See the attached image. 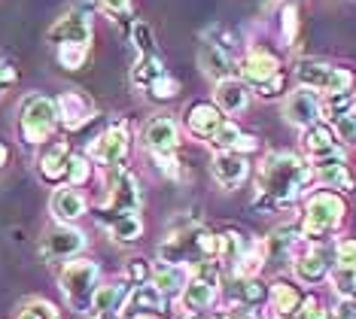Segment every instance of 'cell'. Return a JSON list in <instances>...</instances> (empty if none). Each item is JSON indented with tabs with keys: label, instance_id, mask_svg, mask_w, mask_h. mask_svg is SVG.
Returning a JSON list of instances; mask_svg holds the SVG:
<instances>
[{
	"label": "cell",
	"instance_id": "obj_14",
	"mask_svg": "<svg viewBox=\"0 0 356 319\" xmlns=\"http://www.w3.org/2000/svg\"><path fill=\"white\" fill-rule=\"evenodd\" d=\"M165 313V295L152 283L134 286V292H128L125 298V316L140 319V316H161Z\"/></svg>",
	"mask_w": 356,
	"mask_h": 319
},
{
	"label": "cell",
	"instance_id": "obj_47",
	"mask_svg": "<svg viewBox=\"0 0 356 319\" xmlns=\"http://www.w3.org/2000/svg\"><path fill=\"white\" fill-rule=\"evenodd\" d=\"M335 319H356V304H350V301L341 304V307L335 310Z\"/></svg>",
	"mask_w": 356,
	"mask_h": 319
},
{
	"label": "cell",
	"instance_id": "obj_41",
	"mask_svg": "<svg viewBox=\"0 0 356 319\" xmlns=\"http://www.w3.org/2000/svg\"><path fill=\"white\" fill-rule=\"evenodd\" d=\"M95 3L101 6V10H107L110 15H116V19H128L131 15V0H95Z\"/></svg>",
	"mask_w": 356,
	"mask_h": 319
},
{
	"label": "cell",
	"instance_id": "obj_48",
	"mask_svg": "<svg viewBox=\"0 0 356 319\" xmlns=\"http://www.w3.org/2000/svg\"><path fill=\"white\" fill-rule=\"evenodd\" d=\"M6 165H10V149H6V143L0 140V170H3Z\"/></svg>",
	"mask_w": 356,
	"mask_h": 319
},
{
	"label": "cell",
	"instance_id": "obj_45",
	"mask_svg": "<svg viewBox=\"0 0 356 319\" xmlns=\"http://www.w3.org/2000/svg\"><path fill=\"white\" fill-rule=\"evenodd\" d=\"M280 88H283V76H274L271 83L259 85V95H262V97H274V95H280Z\"/></svg>",
	"mask_w": 356,
	"mask_h": 319
},
{
	"label": "cell",
	"instance_id": "obj_42",
	"mask_svg": "<svg viewBox=\"0 0 356 319\" xmlns=\"http://www.w3.org/2000/svg\"><path fill=\"white\" fill-rule=\"evenodd\" d=\"M296 319H326V310L320 307L317 298H307V301H302V307H298Z\"/></svg>",
	"mask_w": 356,
	"mask_h": 319
},
{
	"label": "cell",
	"instance_id": "obj_17",
	"mask_svg": "<svg viewBox=\"0 0 356 319\" xmlns=\"http://www.w3.org/2000/svg\"><path fill=\"white\" fill-rule=\"evenodd\" d=\"M198 64L210 79H216V83H222V79H229L234 73V64L229 58V52H225L220 43H210V40H204L201 49H198Z\"/></svg>",
	"mask_w": 356,
	"mask_h": 319
},
{
	"label": "cell",
	"instance_id": "obj_23",
	"mask_svg": "<svg viewBox=\"0 0 356 319\" xmlns=\"http://www.w3.org/2000/svg\"><path fill=\"white\" fill-rule=\"evenodd\" d=\"M52 213L61 219V222H76L79 216L86 213V198L83 192L74 189V186H67V189H58L52 195Z\"/></svg>",
	"mask_w": 356,
	"mask_h": 319
},
{
	"label": "cell",
	"instance_id": "obj_40",
	"mask_svg": "<svg viewBox=\"0 0 356 319\" xmlns=\"http://www.w3.org/2000/svg\"><path fill=\"white\" fill-rule=\"evenodd\" d=\"M338 268H344V271H356V240L338 243Z\"/></svg>",
	"mask_w": 356,
	"mask_h": 319
},
{
	"label": "cell",
	"instance_id": "obj_9",
	"mask_svg": "<svg viewBox=\"0 0 356 319\" xmlns=\"http://www.w3.org/2000/svg\"><path fill=\"white\" fill-rule=\"evenodd\" d=\"M46 40L55 46H88L92 43V24L83 13H64L46 31Z\"/></svg>",
	"mask_w": 356,
	"mask_h": 319
},
{
	"label": "cell",
	"instance_id": "obj_31",
	"mask_svg": "<svg viewBox=\"0 0 356 319\" xmlns=\"http://www.w3.org/2000/svg\"><path fill=\"white\" fill-rule=\"evenodd\" d=\"M147 95H149V101H174L177 95H180V83H177L174 76H168V73H161V76L156 79L152 85H147Z\"/></svg>",
	"mask_w": 356,
	"mask_h": 319
},
{
	"label": "cell",
	"instance_id": "obj_13",
	"mask_svg": "<svg viewBox=\"0 0 356 319\" xmlns=\"http://www.w3.org/2000/svg\"><path fill=\"white\" fill-rule=\"evenodd\" d=\"M143 143L152 155H171L180 146V128H177L174 119L168 116H156L143 131Z\"/></svg>",
	"mask_w": 356,
	"mask_h": 319
},
{
	"label": "cell",
	"instance_id": "obj_32",
	"mask_svg": "<svg viewBox=\"0 0 356 319\" xmlns=\"http://www.w3.org/2000/svg\"><path fill=\"white\" fill-rule=\"evenodd\" d=\"M131 43L140 55H156V37H152V28L147 22H134L131 28Z\"/></svg>",
	"mask_w": 356,
	"mask_h": 319
},
{
	"label": "cell",
	"instance_id": "obj_16",
	"mask_svg": "<svg viewBox=\"0 0 356 319\" xmlns=\"http://www.w3.org/2000/svg\"><path fill=\"white\" fill-rule=\"evenodd\" d=\"M222 122H225L222 110L216 104H192V106H186V128H189L195 137L210 140V137L222 128Z\"/></svg>",
	"mask_w": 356,
	"mask_h": 319
},
{
	"label": "cell",
	"instance_id": "obj_24",
	"mask_svg": "<svg viewBox=\"0 0 356 319\" xmlns=\"http://www.w3.org/2000/svg\"><path fill=\"white\" fill-rule=\"evenodd\" d=\"M125 298H128V289L119 283L113 286H98V292H95L92 304H88V310H92L95 316H116L119 307H125Z\"/></svg>",
	"mask_w": 356,
	"mask_h": 319
},
{
	"label": "cell",
	"instance_id": "obj_12",
	"mask_svg": "<svg viewBox=\"0 0 356 319\" xmlns=\"http://www.w3.org/2000/svg\"><path fill=\"white\" fill-rule=\"evenodd\" d=\"M83 247H86V234L79 231V228L58 225L43 237L40 252H43L46 259H70V256H76V252H83Z\"/></svg>",
	"mask_w": 356,
	"mask_h": 319
},
{
	"label": "cell",
	"instance_id": "obj_39",
	"mask_svg": "<svg viewBox=\"0 0 356 319\" xmlns=\"http://www.w3.org/2000/svg\"><path fill=\"white\" fill-rule=\"evenodd\" d=\"M332 283H335V289L341 292V295H356V271H344V268H338L335 277H332Z\"/></svg>",
	"mask_w": 356,
	"mask_h": 319
},
{
	"label": "cell",
	"instance_id": "obj_33",
	"mask_svg": "<svg viewBox=\"0 0 356 319\" xmlns=\"http://www.w3.org/2000/svg\"><path fill=\"white\" fill-rule=\"evenodd\" d=\"M88 58V46H58V61L64 70H79Z\"/></svg>",
	"mask_w": 356,
	"mask_h": 319
},
{
	"label": "cell",
	"instance_id": "obj_6",
	"mask_svg": "<svg viewBox=\"0 0 356 319\" xmlns=\"http://www.w3.org/2000/svg\"><path fill=\"white\" fill-rule=\"evenodd\" d=\"M341 219H344V201L338 198V195H332V192H320V195H314V198L307 201L302 231H305V237H311L314 240V237L329 234L332 228L341 222Z\"/></svg>",
	"mask_w": 356,
	"mask_h": 319
},
{
	"label": "cell",
	"instance_id": "obj_7",
	"mask_svg": "<svg viewBox=\"0 0 356 319\" xmlns=\"http://www.w3.org/2000/svg\"><path fill=\"white\" fill-rule=\"evenodd\" d=\"M61 289L74 304H79V307L92 304L95 292H98V265L88 259L70 261L61 271Z\"/></svg>",
	"mask_w": 356,
	"mask_h": 319
},
{
	"label": "cell",
	"instance_id": "obj_11",
	"mask_svg": "<svg viewBox=\"0 0 356 319\" xmlns=\"http://www.w3.org/2000/svg\"><path fill=\"white\" fill-rule=\"evenodd\" d=\"M283 116L298 128L317 125V119L323 116V104H320L317 92H311V88H298V92H293L286 97V104H283Z\"/></svg>",
	"mask_w": 356,
	"mask_h": 319
},
{
	"label": "cell",
	"instance_id": "obj_19",
	"mask_svg": "<svg viewBox=\"0 0 356 319\" xmlns=\"http://www.w3.org/2000/svg\"><path fill=\"white\" fill-rule=\"evenodd\" d=\"M213 97H216V106H220L225 116H234V113L247 110V104H250V88L241 83V79L229 76V79H222V83H216Z\"/></svg>",
	"mask_w": 356,
	"mask_h": 319
},
{
	"label": "cell",
	"instance_id": "obj_25",
	"mask_svg": "<svg viewBox=\"0 0 356 319\" xmlns=\"http://www.w3.org/2000/svg\"><path fill=\"white\" fill-rule=\"evenodd\" d=\"M271 304L277 310V316H293L298 313V307H302V295H298V289L293 283H274L271 286Z\"/></svg>",
	"mask_w": 356,
	"mask_h": 319
},
{
	"label": "cell",
	"instance_id": "obj_3",
	"mask_svg": "<svg viewBox=\"0 0 356 319\" xmlns=\"http://www.w3.org/2000/svg\"><path fill=\"white\" fill-rule=\"evenodd\" d=\"M19 125H22V137H25L31 146L46 143V137H52L55 125H58V106L46 95H31L28 101L22 104Z\"/></svg>",
	"mask_w": 356,
	"mask_h": 319
},
{
	"label": "cell",
	"instance_id": "obj_5",
	"mask_svg": "<svg viewBox=\"0 0 356 319\" xmlns=\"http://www.w3.org/2000/svg\"><path fill=\"white\" fill-rule=\"evenodd\" d=\"M296 79L311 92H323L326 97H332V95H347V88L353 83V73L323 61H302L296 67Z\"/></svg>",
	"mask_w": 356,
	"mask_h": 319
},
{
	"label": "cell",
	"instance_id": "obj_30",
	"mask_svg": "<svg viewBox=\"0 0 356 319\" xmlns=\"http://www.w3.org/2000/svg\"><path fill=\"white\" fill-rule=\"evenodd\" d=\"M293 243H296V228L283 225V228H277V231L268 237V240H265V252H268L271 259H283Z\"/></svg>",
	"mask_w": 356,
	"mask_h": 319
},
{
	"label": "cell",
	"instance_id": "obj_2",
	"mask_svg": "<svg viewBox=\"0 0 356 319\" xmlns=\"http://www.w3.org/2000/svg\"><path fill=\"white\" fill-rule=\"evenodd\" d=\"M220 252V237L204 231V228H189V231H180L174 237H168L159 247L161 261L168 265H201V261L216 259Z\"/></svg>",
	"mask_w": 356,
	"mask_h": 319
},
{
	"label": "cell",
	"instance_id": "obj_35",
	"mask_svg": "<svg viewBox=\"0 0 356 319\" xmlns=\"http://www.w3.org/2000/svg\"><path fill=\"white\" fill-rule=\"evenodd\" d=\"M64 177H67V183L76 189V186H83L86 179L92 177V165H88L86 158H79V155H70V161H67V174H64Z\"/></svg>",
	"mask_w": 356,
	"mask_h": 319
},
{
	"label": "cell",
	"instance_id": "obj_28",
	"mask_svg": "<svg viewBox=\"0 0 356 319\" xmlns=\"http://www.w3.org/2000/svg\"><path fill=\"white\" fill-rule=\"evenodd\" d=\"M296 274H298V280H305V283H317L326 277V259H323L320 252H307V256L296 261Z\"/></svg>",
	"mask_w": 356,
	"mask_h": 319
},
{
	"label": "cell",
	"instance_id": "obj_46",
	"mask_svg": "<svg viewBox=\"0 0 356 319\" xmlns=\"http://www.w3.org/2000/svg\"><path fill=\"white\" fill-rule=\"evenodd\" d=\"M256 146H259V143H256V137H247V134H241V140L234 143V149H232V152H253Z\"/></svg>",
	"mask_w": 356,
	"mask_h": 319
},
{
	"label": "cell",
	"instance_id": "obj_20",
	"mask_svg": "<svg viewBox=\"0 0 356 319\" xmlns=\"http://www.w3.org/2000/svg\"><path fill=\"white\" fill-rule=\"evenodd\" d=\"M244 79L247 83H253V85H265V83H271L274 76H280V61L274 58L271 52H250L247 55V61H244Z\"/></svg>",
	"mask_w": 356,
	"mask_h": 319
},
{
	"label": "cell",
	"instance_id": "obj_27",
	"mask_svg": "<svg viewBox=\"0 0 356 319\" xmlns=\"http://www.w3.org/2000/svg\"><path fill=\"white\" fill-rule=\"evenodd\" d=\"M110 234H113V240H116V243H137V240L143 237V222H140V216H137V213H131V216L113 219Z\"/></svg>",
	"mask_w": 356,
	"mask_h": 319
},
{
	"label": "cell",
	"instance_id": "obj_36",
	"mask_svg": "<svg viewBox=\"0 0 356 319\" xmlns=\"http://www.w3.org/2000/svg\"><path fill=\"white\" fill-rule=\"evenodd\" d=\"M19 319H58V310L49 301H31L28 307H22Z\"/></svg>",
	"mask_w": 356,
	"mask_h": 319
},
{
	"label": "cell",
	"instance_id": "obj_8",
	"mask_svg": "<svg viewBox=\"0 0 356 319\" xmlns=\"http://www.w3.org/2000/svg\"><path fill=\"white\" fill-rule=\"evenodd\" d=\"M128 146H131V134H128L125 125H113L107 128L104 134L95 140V146L88 152H92V158L98 161L104 167H119L122 161L128 158Z\"/></svg>",
	"mask_w": 356,
	"mask_h": 319
},
{
	"label": "cell",
	"instance_id": "obj_29",
	"mask_svg": "<svg viewBox=\"0 0 356 319\" xmlns=\"http://www.w3.org/2000/svg\"><path fill=\"white\" fill-rule=\"evenodd\" d=\"M244 237L238 231H225L220 234V252H216V259L225 261V265H238L241 256H244Z\"/></svg>",
	"mask_w": 356,
	"mask_h": 319
},
{
	"label": "cell",
	"instance_id": "obj_38",
	"mask_svg": "<svg viewBox=\"0 0 356 319\" xmlns=\"http://www.w3.org/2000/svg\"><path fill=\"white\" fill-rule=\"evenodd\" d=\"M335 134L341 137L344 143H356V116L353 113H344V116L335 119Z\"/></svg>",
	"mask_w": 356,
	"mask_h": 319
},
{
	"label": "cell",
	"instance_id": "obj_10",
	"mask_svg": "<svg viewBox=\"0 0 356 319\" xmlns=\"http://www.w3.org/2000/svg\"><path fill=\"white\" fill-rule=\"evenodd\" d=\"M55 106H58V122L64 128H70V131L83 128L88 119L98 116L92 97H88L86 92H79V88H67V92H61V97L55 101Z\"/></svg>",
	"mask_w": 356,
	"mask_h": 319
},
{
	"label": "cell",
	"instance_id": "obj_15",
	"mask_svg": "<svg viewBox=\"0 0 356 319\" xmlns=\"http://www.w3.org/2000/svg\"><path fill=\"white\" fill-rule=\"evenodd\" d=\"M210 170H213V179L222 186V189H238V186L247 179V174H250V165H247V158L241 152L229 149V152L216 155Z\"/></svg>",
	"mask_w": 356,
	"mask_h": 319
},
{
	"label": "cell",
	"instance_id": "obj_43",
	"mask_svg": "<svg viewBox=\"0 0 356 319\" xmlns=\"http://www.w3.org/2000/svg\"><path fill=\"white\" fill-rule=\"evenodd\" d=\"M156 165H159L161 174H168V177H177V174H180V161L174 158V152H171V155H156Z\"/></svg>",
	"mask_w": 356,
	"mask_h": 319
},
{
	"label": "cell",
	"instance_id": "obj_1",
	"mask_svg": "<svg viewBox=\"0 0 356 319\" xmlns=\"http://www.w3.org/2000/svg\"><path fill=\"white\" fill-rule=\"evenodd\" d=\"M314 177V170L305 165L293 152H271L268 158L259 165V189L256 195L265 198V204L283 207L293 204L302 195L305 183Z\"/></svg>",
	"mask_w": 356,
	"mask_h": 319
},
{
	"label": "cell",
	"instance_id": "obj_37",
	"mask_svg": "<svg viewBox=\"0 0 356 319\" xmlns=\"http://www.w3.org/2000/svg\"><path fill=\"white\" fill-rule=\"evenodd\" d=\"M15 79H19V67H15V61L6 52H0V92L15 85Z\"/></svg>",
	"mask_w": 356,
	"mask_h": 319
},
{
	"label": "cell",
	"instance_id": "obj_26",
	"mask_svg": "<svg viewBox=\"0 0 356 319\" xmlns=\"http://www.w3.org/2000/svg\"><path fill=\"white\" fill-rule=\"evenodd\" d=\"M161 73H165V67H161L159 55H140V58H137V64L131 67V83H134L137 88H147V85L156 83Z\"/></svg>",
	"mask_w": 356,
	"mask_h": 319
},
{
	"label": "cell",
	"instance_id": "obj_34",
	"mask_svg": "<svg viewBox=\"0 0 356 319\" xmlns=\"http://www.w3.org/2000/svg\"><path fill=\"white\" fill-rule=\"evenodd\" d=\"M238 140H241V128L234 125V122H222V128L210 137V143H213L216 149H222V152L234 149V143H238Z\"/></svg>",
	"mask_w": 356,
	"mask_h": 319
},
{
	"label": "cell",
	"instance_id": "obj_4",
	"mask_svg": "<svg viewBox=\"0 0 356 319\" xmlns=\"http://www.w3.org/2000/svg\"><path fill=\"white\" fill-rule=\"evenodd\" d=\"M140 207V186H137V177L125 167H113L110 179H107V195L101 201V213H110V216H131Z\"/></svg>",
	"mask_w": 356,
	"mask_h": 319
},
{
	"label": "cell",
	"instance_id": "obj_49",
	"mask_svg": "<svg viewBox=\"0 0 356 319\" xmlns=\"http://www.w3.org/2000/svg\"><path fill=\"white\" fill-rule=\"evenodd\" d=\"M143 274H147V268H140V265H131V277H137V280H140Z\"/></svg>",
	"mask_w": 356,
	"mask_h": 319
},
{
	"label": "cell",
	"instance_id": "obj_22",
	"mask_svg": "<svg viewBox=\"0 0 356 319\" xmlns=\"http://www.w3.org/2000/svg\"><path fill=\"white\" fill-rule=\"evenodd\" d=\"M189 271H186V265H168V261H161V265L156 268V280H152V286L161 292L165 298H177L183 295V289L189 286Z\"/></svg>",
	"mask_w": 356,
	"mask_h": 319
},
{
	"label": "cell",
	"instance_id": "obj_21",
	"mask_svg": "<svg viewBox=\"0 0 356 319\" xmlns=\"http://www.w3.org/2000/svg\"><path fill=\"white\" fill-rule=\"evenodd\" d=\"M305 149L314 155V161H332V158H344L341 149H338L335 137H332V131L326 125H311L305 134Z\"/></svg>",
	"mask_w": 356,
	"mask_h": 319
},
{
	"label": "cell",
	"instance_id": "obj_44",
	"mask_svg": "<svg viewBox=\"0 0 356 319\" xmlns=\"http://www.w3.org/2000/svg\"><path fill=\"white\" fill-rule=\"evenodd\" d=\"M296 24H298L296 10H293V6H286V10H283V37H286V40L296 37Z\"/></svg>",
	"mask_w": 356,
	"mask_h": 319
},
{
	"label": "cell",
	"instance_id": "obj_18",
	"mask_svg": "<svg viewBox=\"0 0 356 319\" xmlns=\"http://www.w3.org/2000/svg\"><path fill=\"white\" fill-rule=\"evenodd\" d=\"M67 161H70V146L67 140H55L49 143L37 158V167H40V177L49 179V183H58V179L67 174Z\"/></svg>",
	"mask_w": 356,
	"mask_h": 319
}]
</instances>
